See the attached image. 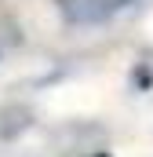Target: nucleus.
<instances>
[{
	"label": "nucleus",
	"mask_w": 153,
	"mask_h": 157,
	"mask_svg": "<svg viewBox=\"0 0 153 157\" xmlns=\"http://www.w3.org/2000/svg\"><path fill=\"white\" fill-rule=\"evenodd\" d=\"M131 0H66V18L69 22H102L117 11H124Z\"/></svg>",
	"instance_id": "obj_1"
},
{
	"label": "nucleus",
	"mask_w": 153,
	"mask_h": 157,
	"mask_svg": "<svg viewBox=\"0 0 153 157\" xmlns=\"http://www.w3.org/2000/svg\"><path fill=\"white\" fill-rule=\"evenodd\" d=\"M99 157H106V154H99Z\"/></svg>",
	"instance_id": "obj_2"
}]
</instances>
